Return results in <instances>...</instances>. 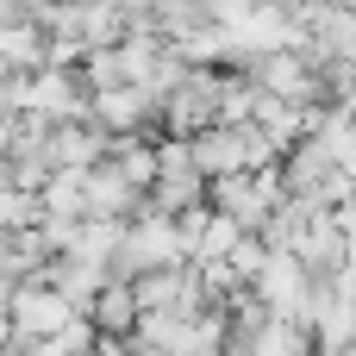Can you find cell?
I'll return each mask as SVG.
<instances>
[{
	"label": "cell",
	"mask_w": 356,
	"mask_h": 356,
	"mask_svg": "<svg viewBox=\"0 0 356 356\" xmlns=\"http://www.w3.org/2000/svg\"><path fill=\"white\" fill-rule=\"evenodd\" d=\"M113 275H138V269H169V263H188V244L175 232L169 213H144L138 225H119V250H113Z\"/></svg>",
	"instance_id": "obj_1"
},
{
	"label": "cell",
	"mask_w": 356,
	"mask_h": 356,
	"mask_svg": "<svg viewBox=\"0 0 356 356\" xmlns=\"http://www.w3.org/2000/svg\"><path fill=\"white\" fill-rule=\"evenodd\" d=\"M81 200H88V213H100V219H125L131 207H144V188H131L113 156H94V163L81 169Z\"/></svg>",
	"instance_id": "obj_2"
}]
</instances>
